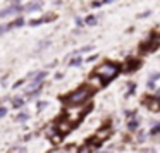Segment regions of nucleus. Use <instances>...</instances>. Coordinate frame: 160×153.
I'll return each instance as SVG.
<instances>
[{
    "mask_svg": "<svg viewBox=\"0 0 160 153\" xmlns=\"http://www.w3.org/2000/svg\"><path fill=\"white\" fill-rule=\"evenodd\" d=\"M91 95H93V90H91L90 86H81L76 91H72L69 96H65V101L71 103V105H79V103L88 100Z\"/></svg>",
    "mask_w": 160,
    "mask_h": 153,
    "instance_id": "nucleus-1",
    "label": "nucleus"
},
{
    "mask_svg": "<svg viewBox=\"0 0 160 153\" xmlns=\"http://www.w3.org/2000/svg\"><path fill=\"white\" fill-rule=\"evenodd\" d=\"M117 72H119V65H115L112 62H107V64H102L100 67H96L95 76L102 78L103 81H110L117 76Z\"/></svg>",
    "mask_w": 160,
    "mask_h": 153,
    "instance_id": "nucleus-2",
    "label": "nucleus"
},
{
    "mask_svg": "<svg viewBox=\"0 0 160 153\" xmlns=\"http://www.w3.org/2000/svg\"><path fill=\"white\" fill-rule=\"evenodd\" d=\"M86 112H88V107H69L67 112H65V114H67V119H65V121L71 122V124L74 126L76 122L81 121V117L85 115Z\"/></svg>",
    "mask_w": 160,
    "mask_h": 153,
    "instance_id": "nucleus-3",
    "label": "nucleus"
},
{
    "mask_svg": "<svg viewBox=\"0 0 160 153\" xmlns=\"http://www.w3.org/2000/svg\"><path fill=\"white\" fill-rule=\"evenodd\" d=\"M43 5V0H31L29 4H26V5L22 7V11L26 12H35V11H40Z\"/></svg>",
    "mask_w": 160,
    "mask_h": 153,
    "instance_id": "nucleus-4",
    "label": "nucleus"
},
{
    "mask_svg": "<svg viewBox=\"0 0 160 153\" xmlns=\"http://www.w3.org/2000/svg\"><path fill=\"white\" fill-rule=\"evenodd\" d=\"M45 76H47V72H45V71L38 72V74H36V79H35V81L31 83V85H29L28 91H35V90H38V88H40V85H42V79L45 78Z\"/></svg>",
    "mask_w": 160,
    "mask_h": 153,
    "instance_id": "nucleus-5",
    "label": "nucleus"
},
{
    "mask_svg": "<svg viewBox=\"0 0 160 153\" xmlns=\"http://www.w3.org/2000/svg\"><path fill=\"white\" fill-rule=\"evenodd\" d=\"M21 11H22V7H19V5L7 7V9H4V11H0V17H5V16H9V14H19Z\"/></svg>",
    "mask_w": 160,
    "mask_h": 153,
    "instance_id": "nucleus-6",
    "label": "nucleus"
},
{
    "mask_svg": "<svg viewBox=\"0 0 160 153\" xmlns=\"http://www.w3.org/2000/svg\"><path fill=\"white\" fill-rule=\"evenodd\" d=\"M22 24H24V19H16V21L11 22V24H7V26L0 28V35H2V33H5V31H9V29H14V28L22 26Z\"/></svg>",
    "mask_w": 160,
    "mask_h": 153,
    "instance_id": "nucleus-7",
    "label": "nucleus"
},
{
    "mask_svg": "<svg viewBox=\"0 0 160 153\" xmlns=\"http://www.w3.org/2000/svg\"><path fill=\"white\" fill-rule=\"evenodd\" d=\"M145 101L150 105V108H152V110H155V112L158 110V96H155V98H146Z\"/></svg>",
    "mask_w": 160,
    "mask_h": 153,
    "instance_id": "nucleus-8",
    "label": "nucleus"
},
{
    "mask_svg": "<svg viewBox=\"0 0 160 153\" xmlns=\"http://www.w3.org/2000/svg\"><path fill=\"white\" fill-rule=\"evenodd\" d=\"M52 19V16H45V17H42V19H33L31 22H29V26H40L42 22H47V21H50Z\"/></svg>",
    "mask_w": 160,
    "mask_h": 153,
    "instance_id": "nucleus-9",
    "label": "nucleus"
},
{
    "mask_svg": "<svg viewBox=\"0 0 160 153\" xmlns=\"http://www.w3.org/2000/svg\"><path fill=\"white\" fill-rule=\"evenodd\" d=\"M91 150H93V146H90V145H85V146H81L79 150H78V153H91Z\"/></svg>",
    "mask_w": 160,
    "mask_h": 153,
    "instance_id": "nucleus-10",
    "label": "nucleus"
},
{
    "mask_svg": "<svg viewBox=\"0 0 160 153\" xmlns=\"http://www.w3.org/2000/svg\"><path fill=\"white\" fill-rule=\"evenodd\" d=\"M158 79V72H155V74H152V79H150V83H148V88H153L155 86V81Z\"/></svg>",
    "mask_w": 160,
    "mask_h": 153,
    "instance_id": "nucleus-11",
    "label": "nucleus"
},
{
    "mask_svg": "<svg viewBox=\"0 0 160 153\" xmlns=\"http://www.w3.org/2000/svg\"><path fill=\"white\" fill-rule=\"evenodd\" d=\"M81 64H83V60H81L79 57H78V58H72V60H71V65H72V67H79Z\"/></svg>",
    "mask_w": 160,
    "mask_h": 153,
    "instance_id": "nucleus-12",
    "label": "nucleus"
},
{
    "mask_svg": "<svg viewBox=\"0 0 160 153\" xmlns=\"http://www.w3.org/2000/svg\"><path fill=\"white\" fill-rule=\"evenodd\" d=\"M86 24H90V26H93V24H96V17H95V16H90V17H86Z\"/></svg>",
    "mask_w": 160,
    "mask_h": 153,
    "instance_id": "nucleus-13",
    "label": "nucleus"
},
{
    "mask_svg": "<svg viewBox=\"0 0 160 153\" xmlns=\"http://www.w3.org/2000/svg\"><path fill=\"white\" fill-rule=\"evenodd\" d=\"M14 105H16V108H21V107L24 105V100H22V98H16V100H14Z\"/></svg>",
    "mask_w": 160,
    "mask_h": 153,
    "instance_id": "nucleus-14",
    "label": "nucleus"
},
{
    "mask_svg": "<svg viewBox=\"0 0 160 153\" xmlns=\"http://www.w3.org/2000/svg\"><path fill=\"white\" fill-rule=\"evenodd\" d=\"M107 132H108V131H100V132H98V136H96V141H102L103 138H107V136H108Z\"/></svg>",
    "mask_w": 160,
    "mask_h": 153,
    "instance_id": "nucleus-15",
    "label": "nucleus"
},
{
    "mask_svg": "<svg viewBox=\"0 0 160 153\" xmlns=\"http://www.w3.org/2000/svg\"><path fill=\"white\" fill-rule=\"evenodd\" d=\"M28 117H29V115H28L26 112H22V114H19V117H17V121H19V122H24V121L28 119Z\"/></svg>",
    "mask_w": 160,
    "mask_h": 153,
    "instance_id": "nucleus-16",
    "label": "nucleus"
},
{
    "mask_svg": "<svg viewBox=\"0 0 160 153\" xmlns=\"http://www.w3.org/2000/svg\"><path fill=\"white\" fill-rule=\"evenodd\" d=\"M136 127H138V121H131L129 122V129H131V131H134Z\"/></svg>",
    "mask_w": 160,
    "mask_h": 153,
    "instance_id": "nucleus-17",
    "label": "nucleus"
},
{
    "mask_svg": "<svg viewBox=\"0 0 160 153\" xmlns=\"http://www.w3.org/2000/svg\"><path fill=\"white\" fill-rule=\"evenodd\" d=\"M91 50V45H88V47H85V48H81V50H76L74 53H83V52H90Z\"/></svg>",
    "mask_w": 160,
    "mask_h": 153,
    "instance_id": "nucleus-18",
    "label": "nucleus"
},
{
    "mask_svg": "<svg viewBox=\"0 0 160 153\" xmlns=\"http://www.w3.org/2000/svg\"><path fill=\"white\" fill-rule=\"evenodd\" d=\"M105 2H114V0H100V2H95L93 5H95V7H98L100 4H105Z\"/></svg>",
    "mask_w": 160,
    "mask_h": 153,
    "instance_id": "nucleus-19",
    "label": "nucleus"
},
{
    "mask_svg": "<svg viewBox=\"0 0 160 153\" xmlns=\"http://www.w3.org/2000/svg\"><path fill=\"white\" fill-rule=\"evenodd\" d=\"M7 114V108H4V107H0V117H4Z\"/></svg>",
    "mask_w": 160,
    "mask_h": 153,
    "instance_id": "nucleus-20",
    "label": "nucleus"
},
{
    "mask_svg": "<svg viewBox=\"0 0 160 153\" xmlns=\"http://www.w3.org/2000/svg\"><path fill=\"white\" fill-rule=\"evenodd\" d=\"M45 107H47V103H45V101H40V103H38V108H45Z\"/></svg>",
    "mask_w": 160,
    "mask_h": 153,
    "instance_id": "nucleus-21",
    "label": "nucleus"
},
{
    "mask_svg": "<svg viewBox=\"0 0 160 153\" xmlns=\"http://www.w3.org/2000/svg\"><path fill=\"white\" fill-rule=\"evenodd\" d=\"M76 24H78V26H83V19H79V17H78V19H76Z\"/></svg>",
    "mask_w": 160,
    "mask_h": 153,
    "instance_id": "nucleus-22",
    "label": "nucleus"
},
{
    "mask_svg": "<svg viewBox=\"0 0 160 153\" xmlns=\"http://www.w3.org/2000/svg\"><path fill=\"white\" fill-rule=\"evenodd\" d=\"M50 153H60V151H57V150H53V151H50Z\"/></svg>",
    "mask_w": 160,
    "mask_h": 153,
    "instance_id": "nucleus-23",
    "label": "nucleus"
},
{
    "mask_svg": "<svg viewBox=\"0 0 160 153\" xmlns=\"http://www.w3.org/2000/svg\"><path fill=\"white\" fill-rule=\"evenodd\" d=\"M12 2H14V4H17V2H19V0H12Z\"/></svg>",
    "mask_w": 160,
    "mask_h": 153,
    "instance_id": "nucleus-24",
    "label": "nucleus"
}]
</instances>
